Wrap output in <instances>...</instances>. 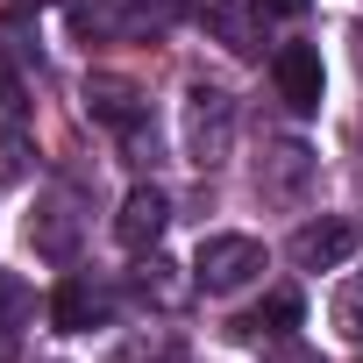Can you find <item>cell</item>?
<instances>
[{"label":"cell","instance_id":"6","mask_svg":"<svg viewBox=\"0 0 363 363\" xmlns=\"http://www.w3.org/2000/svg\"><path fill=\"white\" fill-rule=\"evenodd\" d=\"M86 100H93V114H100L107 128H135V121H143V107H135V93H128L121 79H100Z\"/></svg>","mask_w":363,"mask_h":363},{"label":"cell","instance_id":"14","mask_svg":"<svg viewBox=\"0 0 363 363\" xmlns=\"http://www.w3.org/2000/svg\"><path fill=\"white\" fill-rule=\"evenodd\" d=\"M0 363H15V335L8 328H0Z\"/></svg>","mask_w":363,"mask_h":363},{"label":"cell","instance_id":"3","mask_svg":"<svg viewBox=\"0 0 363 363\" xmlns=\"http://www.w3.org/2000/svg\"><path fill=\"white\" fill-rule=\"evenodd\" d=\"M271 79H278V100H285L292 114H320L328 65H320V50H313V43H285V50L271 57Z\"/></svg>","mask_w":363,"mask_h":363},{"label":"cell","instance_id":"2","mask_svg":"<svg viewBox=\"0 0 363 363\" xmlns=\"http://www.w3.org/2000/svg\"><path fill=\"white\" fill-rule=\"evenodd\" d=\"M356 250H363V221H349V214H320V221H306L292 235V264L299 271H335Z\"/></svg>","mask_w":363,"mask_h":363},{"label":"cell","instance_id":"8","mask_svg":"<svg viewBox=\"0 0 363 363\" xmlns=\"http://www.w3.org/2000/svg\"><path fill=\"white\" fill-rule=\"evenodd\" d=\"M36 313V292H29V278L22 271H0V328L8 335H22V320Z\"/></svg>","mask_w":363,"mask_h":363},{"label":"cell","instance_id":"7","mask_svg":"<svg viewBox=\"0 0 363 363\" xmlns=\"http://www.w3.org/2000/svg\"><path fill=\"white\" fill-rule=\"evenodd\" d=\"M299 320H306V299H299V292H271V299H264V306H257L242 328H271V335H292Z\"/></svg>","mask_w":363,"mask_h":363},{"label":"cell","instance_id":"15","mask_svg":"<svg viewBox=\"0 0 363 363\" xmlns=\"http://www.w3.org/2000/svg\"><path fill=\"white\" fill-rule=\"evenodd\" d=\"M356 363H363V356H356Z\"/></svg>","mask_w":363,"mask_h":363},{"label":"cell","instance_id":"12","mask_svg":"<svg viewBox=\"0 0 363 363\" xmlns=\"http://www.w3.org/2000/svg\"><path fill=\"white\" fill-rule=\"evenodd\" d=\"M22 178V128H8V143H0V186H15Z\"/></svg>","mask_w":363,"mask_h":363},{"label":"cell","instance_id":"13","mask_svg":"<svg viewBox=\"0 0 363 363\" xmlns=\"http://www.w3.org/2000/svg\"><path fill=\"white\" fill-rule=\"evenodd\" d=\"M264 15H306V0H257Z\"/></svg>","mask_w":363,"mask_h":363},{"label":"cell","instance_id":"5","mask_svg":"<svg viewBox=\"0 0 363 363\" xmlns=\"http://www.w3.org/2000/svg\"><path fill=\"white\" fill-rule=\"evenodd\" d=\"M50 320H57L65 335H86V328L100 320V292H93L86 278H65V285L50 292Z\"/></svg>","mask_w":363,"mask_h":363},{"label":"cell","instance_id":"11","mask_svg":"<svg viewBox=\"0 0 363 363\" xmlns=\"http://www.w3.org/2000/svg\"><path fill=\"white\" fill-rule=\"evenodd\" d=\"M335 328H342L349 342H363V285H349V292L335 299Z\"/></svg>","mask_w":363,"mask_h":363},{"label":"cell","instance_id":"9","mask_svg":"<svg viewBox=\"0 0 363 363\" xmlns=\"http://www.w3.org/2000/svg\"><path fill=\"white\" fill-rule=\"evenodd\" d=\"M207 22L228 36V50H242V57H257V29H250V15H235L228 0H207Z\"/></svg>","mask_w":363,"mask_h":363},{"label":"cell","instance_id":"10","mask_svg":"<svg viewBox=\"0 0 363 363\" xmlns=\"http://www.w3.org/2000/svg\"><path fill=\"white\" fill-rule=\"evenodd\" d=\"M22 121H29V93L15 72H0V128H22Z\"/></svg>","mask_w":363,"mask_h":363},{"label":"cell","instance_id":"4","mask_svg":"<svg viewBox=\"0 0 363 363\" xmlns=\"http://www.w3.org/2000/svg\"><path fill=\"white\" fill-rule=\"evenodd\" d=\"M164 221H171V200L157 193V186H135L128 200H121V214H114V235H121V250H157V235H164Z\"/></svg>","mask_w":363,"mask_h":363},{"label":"cell","instance_id":"1","mask_svg":"<svg viewBox=\"0 0 363 363\" xmlns=\"http://www.w3.org/2000/svg\"><path fill=\"white\" fill-rule=\"evenodd\" d=\"M264 242L257 235H207L200 257H193V285L200 292H242L250 278H264Z\"/></svg>","mask_w":363,"mask_h":363}]
</instances>
